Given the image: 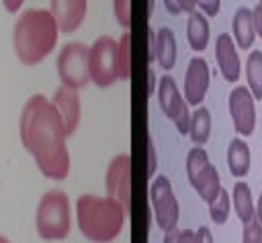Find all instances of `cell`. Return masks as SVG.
I'll return each instance as SVG.
<instances>
[{"label":"cell","mask_w":262,"mask_h":243,"mask_svg":"<svg viewBox=\"0 0 262 243\" xmlns=\"http://www.w3.org/2000/svg\"><path fill=\"white\" fill-rule=\"evenodd\" d=\"M194 235H196V243H215L213 241V233H211L209 227H199L194 231Z\"/></svg>","instance_id":"cell-31"},{"label":"cell","mask_w":262,"mask_h":243,"mask_svg":"<svg viewBox=\"0 0 262 243\" xmlns=\"http://www.w3.org/2000/svg\"><path fill=\"white\" fill-rule=\"evenodd\" d=\"M51 104L55 106V110L59 112L66 133L68 137L76 133L78 125H80V116H82V108H80V98L76 90H70L66 86H59L51 98Z\"/></svg>","instance_id":"cell-15"},{"label":"cell","mask_w":262,"mask_h":243,"mask_svg":"<svg viewBox=\"0 0 262 243\" xmlns=\"http://www.w3.org/2000/svg\"><path fill=\"white\" fill-rule=\"evenodd\" d=\"M231 31H233V41L237 45V49H246L250 51V47L254 45L256 39V27H254V16L252 10L246 6H239L231 18Z\"/></svg>","instance_id":"cell-16"},{"label":"cell","mask_w":262,"mask_h":243,"mask_svg":"<svg viewBox=\"0 0 262 243\" xmlns=\"http://www.w3.org/2000/svg\"><path fill=\"white\" fill-rule=\"evenodd\" d=\"M147 78H149V86H147V92L151 94V92H154V86H156V76H154V71H151V69L147 71Z\"/></svg>","instance_id":"cell-36"},{"label":"cell","mask_w":262,"mask_h":243,"mask_svg":"<svg viewBox=\"0 0 262 243\" xmlns=\"http://www.w3.org/2000/svg\"><path fill=\"white\" fill-rule=\"evenodd\" d=\"M2 4H4L6 12H10V14H16V12L20 10V6L25 4V0H2Z\"/></svg>","instance_id":"cell-33"},{"label":"cell","mask_w":262,"mask_h":243,"mask_svg":"<svg viewBox=\"0 0 262 243\" xmlns=\"http://www.w3.org/2000/svg\"><path fill=\"white\" fill-rule=\"evenodd\" d=\"M186 176H188V182L194 188V192L201 196V200H205L209 204L217 198V194L221 190L219 172L211 163L209 153L199 145H194L186 153Z\"/></svg>","instance_id":"cell-5"},{"label":"cell","mask_w":262,"mask_h":243,"mask_svg":"<svg viewBox=\"0 0 262 243\" xmlns=\"http://www.w3.org/2000/svg\"><path fill=\"white\" fill-rule=\"evenodd\" d=\"M18 135L23 147L33 155L39 172L49 180H66L70 174L68 133L49 98L33 94L20 112Z\"/></svg>","instance_id":"cell-1"},{"label":"cell","mask_w":262,"mask_h":243,"mask_svg":"<svg viewBox=\"0 0 262 243\" xmlns=\"http://www.w3.org/2000/svg\"><path fill=\"white\" fill-rule=\"evenodd\" d=\"M113 12H115L117 22L125 31H129V27H131V0H113Z\"/></svg>","instance_id":"cell-25"},{"label":"cell","mask_w":262,"mask_h":243,"mask_svg":"<svg viewBox=\"0 0 262 243\" xmlns=\"http://www.w3.org/2000/svg\"><path fill=\"white\" fill-rule=\"evenodd\" d=\"M158 102L162 112L174 123V127L178 129L180 135H188V127H190V110H188V102L184 100V96L180 94L176 82L172 76H162L158 82Z\"/></svg>","instance_id":"cell-9"},{"label":"cell","mask_w":262,"mask_h":243,"mask_svg":"<svg viewBox=\"0 0 262 243\" xmlns=\"http://www.w3.org/2000/svg\"><path fill=\"white\" fill-rule=\"evenodd\" d=\"M154 57L160 63L162 69H172L176 65V37L174 31L168 27H162L156 33V49H154Z\"/></svg>","instance_id":"cell-19"},{"label":"cell","mask_w":262,"mask_h":243,"mask_svg":"<svg viewBox=\"0 0 262 243\" xmlns=\"http://www.w3.org/2000/svg\"><path fill=\"white\" fill-rule=\"evenodd\" d=\"M231 202H233V210L237 214V218L242 223H248L256 216V204L252 198V190L250 184L239 180L233 184V192H231Z\"/></svg>","instance_id":"cell-20"},{"label":"cell","mask_w":262,"mask_h":243,"mask_svg":"<svg viewBox=\"0 0 262 243\" xmlns=\"http://www.w3.org/2000/svg\"><path fill=\"white\" fill-rule=\"evenodd\" d=\"M246 80L248 90L252 92L254 100H262V51L254 49L246 61Z\"/></svg>","instance_id":"cell-22"},{"label":"cell","mask_w":262,"mask_h":243,"mask_svg":"<svg viewBox=\"0 0 262 243\" xmlns=\"http://www.w3.org/2000/svg\"><path fill=\"white\" fill-rule=\"evenodd\" d=\"M229 116L233 120V129L242 137H250L256 129V104L248 86H235L227 98Z\"/></svg>","instance_id":"cell-11"},{"label":"cell","mask_w":262,"mask_h":243,"mask_svg":"<svg viewBox=\"0 0 262 243\" xmlns=\"http://www.w3.org/2000/svg\"><path fill=\"white\" fill-rule=\"evenodd\" d=\"M59 27L53 14L45 8L25 10L12 29V45L20 63L37 65L41 63L57 45Z\"/></svg>","instance_id":"cell-2"},{"label":"cell","mask_w":262,"mask_h":243,"mask_svg":"<svg viewBox=\"0 0 262 243\" xmlns=\"http://www.w3.org/2000/svg\"><path fill=\"white\" fill-rule=\"evenodd\" d=\"M178 233H180V229H178V227H176V229L166 231V233H164L162 243H178Z\"/></svg>","instance_id":"cell-34"},{"label":"cell","mask_w":262,"mask_h":243,"mask_svg":"<svg viewBox=\"0 0 262 243\" xmlns=\"http://www.w3.org/2000/svg\"><path fill=\"white\" fill-rule=\"evenodd\" d=\"M149 202L154 208V218L156 225L166 233L170 229H176L178 216H180V206L174 196L172 184L166 176H156L151 186H149Z\"/></svg>","instance_id":"cell-8"},{"label":"cell","mask_w":262,"mask_h":243,"mask_svg":"<svg viewBox=\"0 0 262 243\" xmlns=\"http://www.w3.org/2000/svg\"><path fill=\"white\" fill-rule=\"evenodd\" d=\"M37 235L43 241H63L72 231L70 198L61 190H49L39 198L35 212Z\"/></svg>","instance_id":"cell-4"},{"label":"cell","mask_w":262,"mask_h":243,"mask_svg":"<svg viewBox=\"0 0 262 243\" xmlns=\"http://www.w3.org/2000/svg\"><path fill=\"white\" fill-rule=\"evenodd\" d=\"M188 135L192 139L194 145L203 147L209 137H211V112L205 106H196L190 112V127H188Z\"/></svg>","instance_id":"cell-21"},{"label":"cell","mask_w":262,"mask_h":243,"mask_svg":"<svg viewBox=\"0 0 262 243\" xmlns=\"http://www.w3.org/2000/svg\"><path fill=\"white\" fill-rule=\"evenodd\" d=\"M215 61L225 82H237L242 74V61L237 55V45L229 33H221L215 41Z\"/></svg>","instance_id":"cell-13"},{"label":"cell","mask_w":262,"mask_h":243,"mask_svg":"<svg viewBox=\"0 0 262 243\" xmlns=\"http://www.w3.org/2000/svg\"><path fill=\"white\" fill-rule=\"evenodd\" d=\"M252 16H254V27H256V37H262V2H258L252 8Z\"/></svg>","instance_id":"cell-30"},{"label":"cell","mask_w":262,"mask_h":243,"mask_svg":"<svg viewBox=\"0 0 262 243\" xmlns=\"http://www.w3.org/2000/svg\"><path fill=\"white\" fill-rule=\"evenodd\" d=\"M252 165V153L244 139L233 137L227 145V167L233 178H246Z\"/></svg>","instance_id":"cell-17"},{"label":"cell","mask_w":262,"mask_h":243,"mask_svg":"<svg viewBox=\"0 0 262 243\" xmlns=\"http://www.w3.org/2000/svg\"><path fill=\"white\" fill-rule=\"evenodd\" d=\"M125 208L111 196L82 194L76 200V221L80 233L92 243L115 241L125 225Z\"/></svg>","instance_id":"cell-3"},{"label":"cell","mask_w":262,"mask_h":243,"mask_svg":"<svg viewBox=\"0 0 262 243\" xmlns=\"http://www.w3.org/2000/svg\"><path fill=\"white\" fill-rule=\"evenodd\" d=\"M88 71L90 82H94L98 88L113 86L117 76V41L108 35L98 37L92 47L88 49Z\"/></svg>","instance_id":"cell-7"},{"label":"cell","mask_w":262,"mask_h":243,"mask_svg":"<svg viewBox=\"0 0 262 243\" xmlns=\"http://www.w3.org/2000/svg\"><path fill=\"white\" fill-rule=\"evenodd\" d=\"M164 6L170 14H182V12H192L196 8V0H164Z\"/></svg>","instance_id":"cell-27"},{"label":"cell","mask_w":262,"mask_h":243,"mask_svg":"<svg viewBox=\"0 0 262 243\" xmlns=\"http://www.w3.org/2000/svg\"><path fill=\"white\" fill-rule=\"evenodd\" d=\"M256 218L262 223V192L258 196V202H256Z\"/></svg>","instance_id":"cell-35"},{"label":"cell","mask_w":262,"mask_h":243,"mask_svg":"<svg viewBox=\"0 0 262 243\" xmlns=\"http://www.w3.org/2000/svg\"><path fill=\"white\" fill-rule=\"evenodd\" d=\"M229 210H231V194L225 188H221L217 198L213 202H209V216L213 223L223 225L229 218Z\"/></svg>","instance_id":"cell-24"},{"label":"cell","mask_w":262,"mask_h":243,"mask_svg":"<svg viewBox=\"0 0 262 243\" xmlns=\"http://www.w3.org/2000/svg\"><path fill=\"white\" fill-rule=\"evenodd\" d=\"M209 37H211V29H209L207 16L199 10H192L186 20V41H188L190 49L205 51L209 45Z\"/></svg>","instance_id":"cell-18"},{"label":"cell","mask_w":262,"mask_h":243,"mask_svg":"<svg viewBox=\"0 0 262 243\" xmlns=\"http://www.w3.org/2000/svg\"><path fill=\"white\" fill-rule=\"evenodd\" d=\"M242 243H262V223L256 216L252 221L244 223Z\"/></svg>","instance_id":"cell-26"},{"label":"cell","mask_w":262,"mask_h":243,"mask_svg":"<svg viewBox=\"0 0 262 243\" xmlns=\"http://www.w3.org/2000/svg\"><path fill=\"white\" fill-rule=\"evenodd\" d=\"M88 49L80 41L66 43L57 55V76L61 80V86L70 90H80L90 82L88 71Z\"/></svg>","instance_id":"cell-6"},{"label":"cell","mask_w":262,"mask_h":243,"mask_svg":"<svg viewBox=\"0 0 262 243\" xmlns=\"http://www.w3.org/2000/svg\"><path fill=\"white\" fill-rule=\"evenodd\" d=\"M117 76L127 82L131 78V33L123 31L117 41Z\"/></svg>","instance_id":"cell-23"},{"label":"cell","mask_w":262,"mask_h":243,"mask_svg":"<svg viewBox=\"0 0 262 243\" xmlns=\"http://www.w3.org/2000/svg\"><path fill=\"white\" fill-rule=\"evenodd\" d=\"M211 82L209 63L203 57H192L184 71V100L188 106H201Z\"/></svg>","instance_id":"cell-12"},{"label":"cell","mask_w":262,"mask_h":243,"mask_svg":"<svg viewBox=\"0 0 262 243\" xmlns=\"http://www.w3.org/2000/svg\"><path fill=\"white\" fill-rule=\"evenodd\" d=\"M178 243H196V235L192 229H180L178 233Z\"/></svg>","instance_id":"cell-32"},{"label":"cell","mask_w":262,"mask_h":243,"mask_svg":"<svg viewBox=\"0 0 262 243\" xmlns=\"http://www.w3.org/2000/svg\"><path fill=\"white\" fill-rule=\"evenodd\" d=\"M196 6H201V12L205 16H217L221 8V0H196Z\"/></svg>","instance_id":"cell-28"},{"label":"cell","mask_w":262,"mask_h":243,"mask_svg":"<svg viewBox=\"0 0 262 243\" xmlns=\"http://www.w3.org/2000/svg\"><path fill=\"white\" fill-rule=\"evenodd\" d=\"M104 186H106V196L121 202V206L129 214L131 210V157L129 153H119L117 157H113V161L106 167Z\"/></svg>","instance_id":"cell-10"},{"label":"cell","mask_w":262,"mask_h":243,"mask_svg":"<svg viewBox=\"0 0 262 243\" xmlns=\"http://www.w3.org/2000/svg\"><path fill=\"white\" fill-rule=\"evenodd\" d=\"M49 12L57 22L59 33H74L86 18L88 0H51Z\"/></svg>","instance_id":"cell-14"},{"label":"cell","mask_w":262,"mask_h":243,"mask_svg":"<svg viewBox=\"0 0 262 243\" xmlns=\"http://www.w3.org/2000/svg\"><path fill=\"white\" fill-rule=\"evenodd\" d=\"M258 2H262V0H258Z\"/></svg>","instance_id":"cell-38"},{"label":"cell","mask_w":262,"mask_h":243,"mask_svg":"<svg viewBox=\"0 0 262 243\" xmlns=\"http://www.w3.org/2000/svg\"><path fill=\"white\" fill-rule=\"evenodd\" d=\"M0 243H10V241H8V239H6L4 235H0Z\"/></svg>","instance_id":"cell-37"},{"label":"cell","mask_w":262,"mask_h":243,"mask_svg":"<svg viewBox=\"0 0 262 243\" xmlns=\"http://www.w3.org/2000/svg\"><path fill=\"white\" fill-rule=\"evenodd\" d=\"M156 174V147L154 141L147 139V178H151Z\"/></svg>","instance_id":"cell-29"}]
</instances>
